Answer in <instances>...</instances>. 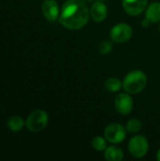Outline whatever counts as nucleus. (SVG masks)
<instances>
[{"label": "nucleus", "instance_id": "1", "mask_svg": "<svg viewBox=\"0 0 160 161\" xmlns=\"http://www.w3.org/2000/svg\"><path fill=\"white\" fill-rule=\"evenodd\" d=\"M90 16V9L83 0H67L62 5L59 22L65 28L77 30L87 25Z\"/></svg>", "mask_w": 160, "mask_h": 161}, {"label": "nucleus", "instance_id": "2", "mask_svg": "<svg viewBox=\"0 0 160 161\" xmlns=\"http://www.w3.org/2000/svg\"><path fill=\"white\" fill-rule=\"evenodd\" d=\"M147 85V76L146 75L140 71L134 70L128 73L123 82V88L125 92L129 94H137L142 92Z\"/></svg>", "mask_w": 160, "mask_h": 161}, {"label": "nucleus", "instance_id": "3", "mask_svg": "<svg viewBox=\"0 0 160 161\" xmlns=\"http://www.w3.org/2000/svg\"><path fill=\"white\" fill-rule=\"evenodd\" d=\"M48 124V114L42 109L34 110L25 121V125L30 132L37 133L42 131Z\"/></svg>", "mask_w": 160, "mask_h": 161}, {"label": "nucleus", "instance_id": "4", "mask_svg": "<svg viewBox=\"0 0 160 161\" xmlns=\"http://www.w3.org/2000/svg\"><path fill=\"white\" fill-rule=\"evenodd\" d=\"M126 128H124L122 125L118 123L109 124L106 128L104 132L105 139L107 142L114 144L121 143L124 141L126 137Z\"/></svg>", "mask_w": 160, "mask_h": 161}, {"label": "nucleus", "instance_id": "5", "mask_svg": "<svg viewBox=\"0 0 160 161\" xmlns=\"http://www.w3.org/2000/svg\"><path fill=\"white\" fill-rule=\"evenodd\" d=\"M128 150L133 157L137 158H143L149 150V142L146 137L141 135L133 137L129 141Z\"/></svg>", "mask_w": 160, "mask_h": 161}, {"label": "nucleus", "instance_id": "6", "mask_svg": "<svg viewBox=\"0 0 160 161\" xmlns=\"http://www.w3.org/2000/svg\"><path fill=\"white\" fill-rule=\"evenodd\" d=\"M132 34H133L132 27L125 23L117 24L111 28V31H110V37L112 41L118 43L126 42L127 41L131 39Z\"/></svg>", "mask_w": 160, "mask_h": 161}, {"label": "nucleus", "instance_id": "7", "mask_svg": "<svg viewBox=\"0 0 160 161\" xmlns=\"http://www.w3.org/2000/svg\"><path fill=\"white\" fill-rule=\"evenodd\" d=\"M114 106H115L116 110L119 113H121L123 115H127L133 109V106H134L133 99L128 94V92H126V93H119L115 97Z\"/></svg>", "mask_w": 160, "mask_h": 161}, {"label": "nucleus", "instance_id": "8", "mask_svg": "<svg viewBox=\"0 0 160 161\" xmlns=\"http://www.w3.org/2000/svg\"><path fill=\"white\" fill-rule=\"evenodd\" d=\"M148 4V0H123V8L131 16H138L143 12Z\"/></svg>", "mask_w": 160, "mask_h": 161}, {"label": "nucleus", "instance_id": "9", "mask_svg": "<svg viewBox=\"0 0 160 161\" xmlns=\"http://www.w3.org/2000/svg\"><path fill=\"white\" fill-rule=\"evenodd\" d=\"M41 10L46 20L50 22L59 18V7L56 0H44L41 5Z\"/></svg>", "mask_w": 160, "mask_h": 161}, {"label": "nucleus", "instance_id": "10", "mask_svg": "<svg viewBox=\"0 0 160 161\" xmlns=\"http://www.w3.org/2000/svg\"><path fill=\"white\" fill-rule=\"evenodd\" d=\"M90 14L94 22H103L108 16V8L101 0H97L92 3L90 8Z\"/></svg>", "mask_w": 160, "mask_h": 161}, {"label": "nucleus", "instance_id": "11", "mask_svg": "<svg viewBox=\"0 0 160 161\" xmlns=\"http://www.w3.org/2000/svg\"><path fill=\"white\" fill-rule=\"evenodd\" d=\"M145 18L153 24L158 23L160 21V2H153L151 3L147 9Z\"/></svg>", "mask_w": 160, "mask_h": 161}, {"label": "nucleus", "instance_id": "12", "mask_svg": "<svg viewBox=\"0 0 160 161\" xmlns=\"http://www.w3.org/2000/svg\"><path fill=\"white\" fill-rule=\"evenodd\" d=\"M104 157L108 161H121L124 158V152L117 146H108L105 149Z\"/></svg>", "mask_w": 160, "mask_h": 161}, {"label": "nucleus", "instance_id": "13", "mask_svg": "<svg viewBox=\"0 0 160 161\" xmlns=\"http://www.w3.org/2000/svg\"><path fill=\"white\" fill-rule=\"evenodd\" d=\"M25 124V123L24 122L22 117H20L18 115H14V116H12V117H10L8 119V127L9 128V130H11L13 132H18V131L22 130Z\"/></svg>", "mask_w": 160, "mask_h": 161}, {"label": "nucleus", "instance_id": "14", "mask_svg": "<svg viewBox=\"0 0 160 161\" xmlns=\"http://www.w3.org/2000/svg\"><path fill=\"white\" fill-rule=\"evenodd\" d=\"M123 87L122 81L117 77H109L105 81V88L111 92H119Z\"/></svg>", "mask_w": 160, "mask_h": 161}, {"label": "nucleus", "instance_id": "15", "mask_svg": "<svg viewBox=\"0 0 160 161\" xmlns=\"http://www.w3.org/2000/svg\"><path fill=\"white\" fill-rule=\"evenodd\" d=\"M126 130L130 133H137L140 132L142 128V124L138 119H131L126 124Z\"/></svg>", "mask_w": 160, "mask_h": 161}, {"label": "nucleus", "instance_id": "16", "mask_svg": "<svg viewBox=\"0 0 160 161\" xmlns=\"http://www.w3.org/2000/svg\"><path fill=\"white\" fill-rule=\"evenodd\" d=\"M91 146L96 151H105L107 148V140L103 137H94L91 141Z\"/></svg>", "mask_w": 160, "mask_h": 161}, {"label": "nucleus", "instance_id": "17", "mask_svg": "<svg viewBox=\"0 0 160 161\" xmlns=\"http://www.w3.org/2000/svg\"><path fill=\"white\" fill-rule=\"evenodd\" d=\"M112 49V43L109 41H103L99 44V51L102 55L108 54Z\"/></svg>", "mask_w": 160, "mask_h": 161}, {"label": "nucleus", "instance_id": "18", "mask_svg": "<svg viewBox=\"0 0 160 161\" xmlns=\"http://www.w3.org/2000/svg\"><path fill=\"white\" fill-rule=\"evenodd\" d=\"M149 24H150V22L145 18V20H142L141 21V25H142V26H145V27H147L148 25H149Z\"/></svg>", "mask_w": 160, "mask_h": 161}, {"label": "nucleus", "instance_id": "19", "mask_svg": "<svg viewBox=\"0 0 160 161\" xmlns=\"http://www.w3.org/2000/svg\"><path fill=\"white\" fill-rule=\"evenodd\" d=\"M157 159L160 161V149L157 151Z\"/></svg>", "mask_w": 160, "mask_h": 161}, {"label": "nucleus", "instance_id": "20", "mask_svg": "<svg viewBox=\"0 0 160 161\" xmlns=\"http://www.w3.org/2000/svg\"><path fill=\"white\" fill-rule=\"evenodd\" d=\"M158 29H159V31H160V25H159V27H158Z\"/></svg>", "mask_w": 160, "mask_h": 161}, {"label": "nucleus", "instance_id": "21", "mask_svg": "<svg viewBox=\"0 0 160 161\" xmlns=\"http://www.w3.org/2000/svg\"><path fill=\"white\" fill-rule=\"evenodd\" d=\"M88 1H90V0H88Z\"/></svg>", "mask_w": 160, "mask_h": 161}]
</instances>
